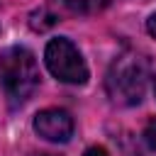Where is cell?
<instances>
[{"label": "cell", "instance_id": "6da1fadb", "mask_svg": "<svg viewBox=\"0 0 156 156\" xmlns=\"http://www.w3.org/2000/svg\"><path fill=\"white\" fill-rule=\"evenodd\" d=\"M146 80H149V58L139 51H124L112 61L105 78V88L115 105L132 107L141 102Z\"/></svg>", "mask_w": 156, "mask_h": 156}, {"label": "cell", "instance_id": "7a4b0ae2", "mask_svg": "<svg viewBox=\"0 0 156 156\" xmlns=\"http://www.w3.org/2000/svg\"><path fill=\"white\" fill-rule=\"evenodd\" d=\"M39 85V66L29 49L12 46L0 54V88L12 107L24 105Z\"/></svg>", "mask_w": 156, "mask_h": 156}, {"label": "cell", "instance_id": "3957f363", "mask_svg": "<svg viewBox=\"0 0 156 156\" xmlns=\"http://www.w3.org/2000/svg\"><path fill=\"white\" fill-rule=\"evenodd\" d=\"M44 61H46V68L51 71V76L61 83L83 85L88 80V66H85L83 56L73 46V41L66 37H56L46 44Z\"/></svg>", "mask_w": 156, "mask_h": 156}, {"label": "cell", "instance_id": "277c9868", "mask_svg": "<svg viewBox=\"0 0 156 156\" xmlns=\"http://www.w3.org/2000/svg\"><path fill=\"white\" fill-rule=\"evenodd\" d=\"M34 132L46 139V141H54V144H63L73 136V119L66 110H58V107H49V110H41L37 112L34 117Z\"/></svg>", "mask_w": 156, "mask_h": 156}, {"label": "cell", "instance_id": "5b68a950", "mask_svg": "<svg viewBox=\"0 0 156 156\" xmlns=\"http://www.w3.org/2000/svg\"><path fill=\"white\" fill-rule=\"evenodd\" d=\"M144 139H146V144H149L151 149H156V117L146 124V129H144Z\"/></svg>", "mask_w": 156, "mask_h": 156}, {"label": "cell", "instance_id": "8992f818", "mask_svg": "<svg viewBox=\"0 0 156 156\" xmlns=\"http://www.w3.org/2000/svg\"><path fill=\"white\" fill-rule=\"evenodd\" d=\"M83 156H107V151H105L102 146H90V149H88Z\"/></svg>", "mask_w": 156, "mask_h": 156}, {"label": "cell", "instance_id": "52a82bcc", "mask_svg": "<svg viewBox=\"0 0 156 156\" xmlns=\"http://www.w3.org/2000/svg\"><path fill=\"white\" fill-rule=\"evenodd\" d=\"M146 29H149V34H151V37H156V12L146 20Z\"/></svg>", "mask_w": 156, "mask_h": 156}, {"label": "cell", "instance_id": "ba28073f", "mask_svg": "<svg viewBox=\"0 0 156 156\" xmlns=\"http://www.w3.org/2000/svg\"><path fill=\"white\" fill-rule=\"evenodd\" d=\"M34 156H54V154H34Z\"/></svg>", "mask_w": 156, "mask_h": 156}, {"label": "cell", "instance_id": "9c48e42d", "mask_svg": "<svg viewBox=\"0 0 156 156\" xmlns=\"http://www.w3.org/2000/svg\"><path fill=\"white\" fill-rule=\"evenodd\" d=\"M154 95H156V78H154Z\"/></svg>", "mask_w": 156, "mask_h": 156}]
</instances>
